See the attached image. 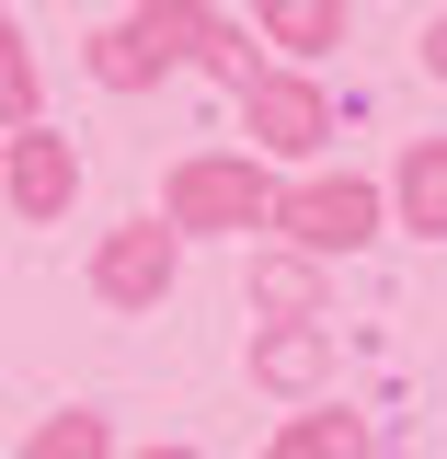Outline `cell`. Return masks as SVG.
Returning <instances> with one entry per match:
<instances>
[{
	"label": "cell",
	"instance_id": "cell-11",
	"mask_svg": "<svg viewBox=\"0 0 447 459\" xmlns=\"http://www.w3.org/2000/svg\"><path fill=\"white\" fill-rule=\"evenodd\" d=\"M367 437H379L367 413H344V402H298V413L276 425V448H264V459H367Z\"/></svg>",
	"mask_w": 447,
	"mask_h": 459
},
{
	"label": "cell",
	"instance_id": "cell-15",
	"mask_svg": "<svg viewBox=\"0 0 447 459\" xmlns=\"http://www.w3.org/2000/svg\"><path fill=\"white\" fill-rule=\"evenodd\" d=\"M425 81H447V12L425 23Z\"/></svg>",
	"mask_w": 447,
	"mask_h": 459
},
{
	"label": "cell",
	"instance_id": "cell-2",
	"mask_svg": "<svg viewBox=\"0 0 447 459\" xmlns=\"http://www.w3.org/2000/svg\"><path fill=\"white\" fill-rule=\"evenodd\" d=\"M150 219L172 241H253V230H276V161H253V150H184L161 172Z\"/></svg>",
	"mask_w": 447,
	"mask_h": 459
},
{
	"label": "cell",
	"instance_id": "cell-8",
	"mask_svg": "<svg viewBox=\"0 0 447 459\" xmlns=\"http://www.w3.org/2000/svg\"><path fill=\"white\" fill-rule=\"evenodd\" d=\"M241 299H253V322H322V310H333V264H310V253L264 241L253 276H241Z\"/></svg>",
	"mask_w": 447,
	"mask_h": 459
},
{
	"label": "cell",
	"instance_id": "cell-6",
	"mask_svg": "<svg viewBox=\"0 0 447 459\" xmlns=\"http://www.w3.org/2000/svg\"><path fill=\"white\" fill-rule=\"evenodd\" d=\"M0 207H12L23 230H57L69 207H81V150H69V126L35 115V126L0 138Z\"/></svg>",
	"mask_w": 447,
	"mask_h": 459
},
{
	"label": "cell",
	"instance_id": "cell-4",
	"mask_svg": "<svg viewBox=\"0 0 447 459\" xmlns=\"http://www.w3.org/2000/svg\"><path fill=\"white\" fill-rule=\"evenodd\" d=\"M229 104H241V138H253V161H287V172H310L322 150H333V126H344V104H333V92H322L310 69H276V57H264V69H253Z\"/></svg>",
	"mask_w": 447,
	"mask_h": 459
},
{
	"label": "cell",
	"instance_id": "cell-14",
	"mask_svg": "<svg viewBox=\"0 0 447 459\" xmlns=\"http://www.w3.org/2000/svg\"><path fill=\"white\" fill-rule=\"evenodd\" d=\"M115 459H207L195 437H150V448H115Z\"/></svg>",
	"mask_w": 447,
	"mask_h": 459
},
{
	"label": "cell",
	"instance_id": "cell-12",
	"mask_svg": "<svg viewBox=\"0 0 447 459\" xmlns=\"http://www.w3.org/2000/svg\"><path fill=\"white\" fill-rule=\"evenodd\" d=\"M12 459H115V413H104V402H57Z\"/></svg>",
	"mask_w": 447,
	"mask_h": 459
},
{
	"label": "cell",
	"instance_id": "cell-13",
	"mask_svg": "<svg viewBox=\"0 0 447 459\" xmlns=\"http://www.w3.org/2000/svg\"><path fill=\"white\" fill-rule=\"evenodd\" d=\"M35 115H47V57L23 47V23L0 12V138H12V126H35Z\"/></svg>",
	"mask_w": 447,
	"mask_h": 459
},
{
	"label": "cell",
	"instance_id": "cell-3",
	"mask_svg": "<svg viewBox=\"0 0 447 459\" xmlns=\"http://www.w3.org/2000/svg\"><path fill=\"white\" fill-rule=\"evenodd\" d=\"M391 230V195H379V172H333L310 161L298 184H276V241L287 253H310V264H344V253H367Z\"/></svg>",
	"mask_w": 447,
	"mask_h": 459
},
{
	"label": "cell",
	"instance_id": "cell-9",
	"mask_svg": "<svg viewBox=\"0 0 447 459\" xmlns=\"http://www.w3.org/2000/svg\"><path fill=\"white\" fill-rule=\"evenodd\" d=\"M391 230H413V241H447V138H413L391 161Z\"/></svg>",
	"mask_w": 447,
	"mask_h": 459
},
{
	"label": "cell",
	"instance_id": "cell-7",
	"mask_svg": "<svg viewBox=\"0 0 447 459\" xmlns=\"http://www.w3.org/2000/svg\"><path fill=\"white\" fill-rule=\"evenodd\" d=\"M241 368H253V391L264 402H333V379H344V333L333 322H253V344H241Z\"/></svg>",
	"mask_w": 447,
	"mask_h": 459
},
{
	"label": "cell",
	"instance_id": "cell-10",
	"mask_svg": "<svg viewBox=\"0 0 447 459\" xmlns=\"http://www.w3.org/2000/svg\"><path fill=\"white\" fill-rule=\"evenodd\" d=\"M253 47H276V69L333 57L344 47V0H253Z\"/></svg>",
	"mask_w": 447,
	"mask_h": 459
},
{
	"label": "cell",
	"instance_id": "cell-1",
	"mask_svg": "<svg viewBox=\"0 0 447 459\" xmlns=\"http://www.w3.org/2000/svg\"><path fill=\"white\" fill-rule=\"evenodd\" d=\"M81 69H92V92H161L172 69H207V81L241 92L264 57H253V23L219 12V0H138L81 47Z\"/></svg>",
	"mask_w": 447,
	"mask_h": 459
},
{
	"label": "cell",
	"instance_id": "cell-5",
	"mask_svg": "<svg viewBox=\"0 0 447 459\" xmlns=\"http://www.w3.org/2000/svg\"><path fill=\"white\" fill-rule=\"evenodd\" d=\"M81 276H92V299H104V310H161L172 287H184V241L138 207V219H115L104 241H92V264H81Z\"/></svg>",
	"mask_w": 447,
	"mask_h": 459
}]
</instances>
